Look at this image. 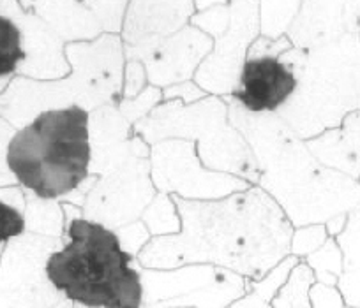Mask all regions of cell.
Returning a JSON list of instances; mask_svg holds the SVG:
<instances>
[{
	"instance_id": "cell-1",
	"label": "cell",
	"mask_w": 360,
	"mask_h": 308,
	"mask_svg": "<svg viewBox=\"0 0 360 308\" xmlns=\"http://www.w3.org/2000/svg\"><path fill=\"white\" fill-rule=\"evenodd\" d=\"M180 231L152 238L136 257L147 269L214 265L259 282L290 255L293 226L269 194L252 185L216 201L172 196Z\"/></svg>"
},
{
	"instance_id": "cell-2",
	"label": "cell",
	"mask_w": 360,
	"mask_h": 308,
	"mask_svg": "<svg viewBox=\"0 0 360 308\" xmlns=\"http://www.w3.org/2000/svg\"><path fill=\"white\" fill-rule=\"evenodd\" d=\"M228 120L244 136L258 166V185L293 229L346 215L360 203V183L321 166L274 113L252 115L228 97Z\"/></svg>"
},
{
	"instance_id": "cell-3",
	"label": "cell",
	"mask_w": 360,
	"mask_h": 308,
	"mask_svg": "<svg viewBox=\"0 0 360 308\" xmlns=\"http://www.w3.org/2000/svg\"><path fill=\"white\" fill-rule=\"evenodd\" d=\"M46 279L64 300L86 308H141L140 265L120 247L115 231L76 219L64 245L48 257Z\"/></svg>"
},
{
	"instance_id": "cell-4",
	"label": "cell",
	"mask_w": 360,
	"mask_h": 308,
	"mask_svg": "<svg viewBox=\"0 0 360 308\" xmlns=\"http://www.w3.org/2000/svg\"><path fill=\"white\" fill-rule=\"evenodd\" d=\"M71 67L65 78L34 81L16 76L6 93V116L22 129L41 113L71 106L94 112L106 105H119L124 85V43L120 36L103 34L89 43H71L64 48Z\"/></svg>"
},
{
	"instance_id": "cell-5",
	"label": "cell",
	"mask_w": 360,
	"mask_h": 308,
	"mask_svg": "<svg viewBox=\"0 0 360 308\" xmlns=\"http://www.w3.org/2000/svg\"><path fill=\"white\" fill-rule=\"evenodd\" d=\"M6 162L25 192L60 203L89 176V112L71 106L41 113L15 130Z\"/></svg>"
},
{
	"instance_id": "cell-6",
	"label": "cell",
	"mask_w": 360,
	"mask_h": 308,
	"mask_svg": "<svg viewBox=\"0 0 360 308\" xmlns=\"http://www.w3.org/2000/svg\"><path fill=\"white\" fill-rule=\"evenodd\" d=\"M360 109V36L346 34L306 55L297 90L278 116L302 141L335 129Z\"/></svg>"
},
{
	"instance_id": "cell-7",
	"label": "cell",
	"mask_w": 360,
	"mask_h": 308,
	"mask_svg": "<svg viewBox=\"0 0 360 308\" xmlns=\"http://www.w3.org/2000/svg\"><path fill=\"white\" fill-rule=\"evenodd\" d=\"M133 133L147 145L186 140L196 145L200 162L209 171L226 173L258 185V166L244 136L228 120V102L209 95L195 105L182 100L161 102L133 126Z\"/></svg>"
},
{
	"instance_id": "cell-8",
	"label": "cell",
	"mask_w": 360,
	"mask_h": 308,
	"mask_svg": "<svg viewBox=\"0 0 360 308\" xmlns=\"http://www.w3.org/2000/svg\"><path fill=\"white\" fill-rule=\"evenodd\" d=\"M189 25L212 39V51L193 81L209 95L228 99L237 88L249 46L259 36V2L217 0L212 9L193 15Z\"/></svg>"
},
{
	"instance_id": "cell-9",
	"label": "cell",
	"mask_w": 360,
	"mask_h": 308,
	"mask_svg": "<svg viewBox=\"0 0 360 308\" xmlns=\"http://www.w3.org/2000/svg\"><path fill=\"white\" fill-rule=\"evenodd\" d=\"M141 308H226L248 293V280L214 265H186L173 269L140 266Z\"/></svg>"
},
{
	"instance_id": "cell-10",
	"label": "cell",
	"mask_w": 360,
	"mask_h": 308,
	"mask_svg": "<svg viewBox=\"0 0 360 308\" xmlns=\"http://www.w3.org/2000/svg\"><path fill=\"white\" fill-rule=\"evenodd\" d=\"M150 178L159 194L186 201L223 199L252 187L233 175L209 171L200 162L196 145L186 140L150 145Z\"/></svg>"
},
{
	"instance_id": "cell-11",
	"label": "cell",
	"mask_w": 360,
	"mask_h": 308,
	"mask_svg": "<svg viewBox=\"0 0 360 308\" xmlns=\"http://www.w3.org/2000/svg\"><path fill=\"white\" fill-rule=\"evenodd\" d=\"M155 196L150 157L134 155L98 176L83 204V219L117 231L140 220Z\"/></svg>"
},
{
	"instance_id": "cell-12",
	"label": "cell",
	"mask_w": 360,
	"mask_h": 308,
	"mask_svg": "<svg viewBox=\"0 0 360 308\" xmlns=\"http://www.w3.org/2000/svg\"><path fill=\"white\" fill-rule=\"evenodd\" d=\"M64 245V240L25 233L9 241L0 268V308H51L64 297L46 279L48 257Z\"/></svg>"
},
{
	"instance_id": "cell-13",
	"label": "cell",
	"mask_w": 360,
	"mask_h": 308,
	"mask_svg": "<svg viewBox=\"0 0 360 308\" xmlns=\"http://www.w3.org/2000/svg\"><path fill=\"white\" fill-rule=\"evenodd\" d=\"M212 51V39L196 27H184L173 36L152 39L136 46H124V58L143 64L147 81L155 88H168L193 81L200 64Z\"/></svg>"
},
{
	"instance_id": "cell-14",
	"label": "cell",
	"mask_w": 360,
	"mask_h": 308,
	"mask_svg": "<svg viewBox=\"0 0 360 308\" xmlns=\"http://www.w3.org/2000/svg\"><path fill=\"white\" fill-rule=\"evenodd\" d=\"M297 81V72L281 57L245 58L230 99L252 115H278L295 93Z\"/></svg>"
},
{
	"instance_id": "cell-15",
	"label": "cell",
	"mask_w": 360,
	"mask_h": 308,
	"mask_svg": "<svg viewBox=\"0 0 360 308\" xmlns=\"http://www.w3.org/2000/svg\"><path fill=\"white\" fill-rule=\"evenodd\" d=\"M9 13H0L8 16L18 25L22 32V44L25 50V62L18 67L16 74L34 81H55L71 72L65 58L64 48L57 34L32 11H23L20 2H4Z\"/></svg>"
},
{
	"instance_id": "cell-16",
	"label": "cell",
	"mask_w": 360,
	"mask_h": 308,
	"mask_svg": "<svg viewBox=\"0 0 360 308\" xmlns=\"http://www.w3.org/2000/svg\"><path fill=\"white\" fill-rule=\"evenodd\" d=\"M89 175L101 176L134 155L150 157V145L133 133V126L113 105L89 113Z\"/></svg>"
},
{
	"instance_id": "cell-17",
	"label": "cell",
	"mask_w": 360,
	"mask_h": 308,
	"mask_svg": "<svg viewBox=\"0 0 360 308\" xmlns=\"http://www.w3.org/2000/svg\"><path fill=\"white\" fill-rule=\"evenodd\" d=\"M353 32H359L356 2L306 0L300 4L286 37L293 48L309 51Z\"/></svg>"
},
{
	"instance_id": "cell-18",
	"label": "cell",
	"mask_w": 360,
	"mask_h": 308,
	"mask_svg": "<svg viewBox=\"0 0 360 308\" xmlns=\"http://www.w3.org/2000/svg\"><path fill=\"white\" fill-rule=\"evenodd\" d=\"M196 15L193 0H131L124 16V46L173 36Z\"/></svg>"
},
{
	"instance_id": "cell-19",
	"label": "cell",
	"mask_w": 360,
	"mask_h": 308,
	"mask_svg": "<svg viewBox=\"0 0 360 308\" xmlns=\"http://www.w3.org/2000/svg\"><path fill=\"white\" fill-rule=\"evenodd\" d=\"M309 154L321 166L360 180V109L342 120L335 129H328L313 140L304 141Z\"/></svg>"
},
{
	"instance_id": "cell-20",
	"label": "cell",
	"mask_w": 360,
	"mask_h": 308,
	"mask_svg": "<svg viewBox=\"0 0 360 308\" xmlns=\"http://www.w3.org/2000/svg\"><path fill=\"white\" fill-rule=\"evenodd\" d=\"M23 9H32L65 44L89 43L103 36L94 13L85 6V0H43V2H20Z\"/></svg>"
},
{
	"instance_id": "cell-21",
	"label": "cell",
	"mask_w": 360,
	"mask_h": 308,
	"mask_svg": "<svg viewBox=\"0 0 360 308\" xmlns=\"http://www.w3.org/2000/svg\"><path fill=\"white\" fill-rule=\"evenodd\" d=\"M25 203L27 233L51 238V240H64V212H62V204L58 201L41 199V197L27 192Z\"/></svg>"
},
{
	"instance_id": "cell-22",
	"label": "cell",
	"mask_w": 360,
	"mask_h": 308,
	"mask_svg": "<svg viewBox=\"0 0 360 308\" xmlns=\"http://www.w3.org/2000/svg\"><path fill=\"white\" fill-rule=\"evenodd\" d=\"M316 283L313 272L304 261H300L290 272L281 289L270 300L272 308H311V287Z\"/></svg>"
},
{
	"instance_id": "cell-23",
	"label": "cell",
	"mask_w": 360,
	"mask_h": 308,
	"mask_svg": "<svg viewBox=\"0 0 360 308\" xmlns=\"http://www.w3.org/2000/svg\"><path fill=\"white\" fill-rule=\"evenodd\" d=\"M25 62V50L22 44V32L18 25L8 16L0 15V88L13 74L18 72Z\"/></svg>"
},
{
	"instance_id": "cell-24",
	"label": "cell",
	"mask_w": 360,
	"mask_h": 308,
	"mask_svg": "<svg viewBox=\"0 0 360 308\" xmlns=\"http://www.w3.org/2000/svg\"><path fill=\"white\" fill-rule=\"evenodd\" d=\"M140 220L145 224L152 238L172 236L180 231V217L176 206L172 201V196H166V194L158 192V196L141 213Z\"/></svg>"
},
{
	"instance_id": "cell-25",
	"label": "cell",
	"mask_w": 360,
	"mask_h": 308,
	"mask_svg": "<svg viewBox=\"0 0 360 308\" xmlns=\"http://www.w3.org/2000/svg\"><path fill=\"white\" fill-rule=\"evenodd\" d=\"M302 2H274L265 0L259 2V36L266 39H279L286 36L290 25L295 20Z\"/></svg>"
},
{
	"instance_id": "cell-26",
	"label": "cell",
	"mask_w": 360,
	"mask_h": 308,
	"mask_svg": "<svg viewBox=\"0 0 360 308\" xmlns=\"http://www.w3.org/2000/svg\"><path fill=\"white\" fill-rule=\"evenodd\" d=\"M302 261L311 268L314 280L318 283H323V286L335 287L339 279H341L342 272H345L342 252L335 238H328L323 243V247H320L314 254L307 255Z\"/></svg>"
},
{
	"instance_id": "cell-27",
	"label": "cell",
	"mask_w": 360,
	"mask_h": 308,
	"mask_svg": "<svg viewBox=\"0 0 360 308\" xmlns=\"http://www.w3.org/2000/svg\"><path fill=\"white\" fill-rule=\"evenodd\" d=\"M335 241L342 252L345 272L360 269V203L352 212H348L345 229L335 238Z\"/></svg>"
},
{
	"instance_id": "cell-28",
	"label": "cell",
	"mask_w": 360,
	"mask_h": 308,
	"mask_svg": "<svg viewBox=\"0 0 360 308\" xmlns=\"http://www.w3.org/2000/svg\"><path fill=\"white\" fill-rule=\"evenodd\" d=\"M127 0H85V6L94 13L101 25L103 34L120 36L126 16Z\"/></svg>"
},
{
	"instance_id": "cell-29",
	"label": "cell",
	"mask_w": 360,
	"mask_h": 308,
	"mask_svg": "<svg viewBox=\"0 0 360 308\" xmlns=\"http://www.w3.org/2000/svg\"><path fill=\"white\" fill-rule=\"evenodd\" d=\"M162 102V90L155 88V86L148 85L140 95H136L134 99H120L117 108H119L120 115L127 120V123L134 126L136 122H140L141 119L150 115L152 109L155 106H159Z\"/></svg>"
},
{
	"instance_id": "cell-30",
	"label": "cell",
	"mask_w": 360,
	"mask_h": 308,
	"mask_svg": "<svg viewBox=\"0 0 360 308\" xmlns=\"http://www.w3.org/2000/svg\"><path fill=\"white\" fill-rule=\"evenodd\" d=\"M328 240L327 229L323 224H313V226H304L293 229L292 245H290V255H295L300 261L307 255L314 254L320 247H323Z\"/></svg>"
},
{
	"instance_id": "cell-31",
	"label": "cell",
	"mask_w": 360,
	"mask_h": 308,
	"mask_svg": "<svg viewBox=\"0 0 360 308\" xmlns=\"http://www.w3.org/2000/svg\"><path fill=\"white\" fill-rule=\"evenodd\" d=\"M25 233V213L4 201H0V245L9 243Z\"/></svg>"
},
{
	"instance_id": "cell-32",
	"label": "cell",
	"mask_w": 360,
	"mask_h": 308,
	"mask_svg": "<svg viewBox=\"0 0 360 308\" xmlns=\"http://www.w3.org/2000/svg\"><path fill=\"white\" fill-rule=\"evenodd\" d=\"M115 234L119 238L122 250L133 259H136L140 255V252L147 247L148 241L152 240L150 233H148V229L145 227V224L141 220H136V222L120 227V229L115 231Z\"/></svg>"
},
{
	"instance_id": "cell-33",
	"label": "cell",
	"mask_w": 360,
	"mask_h": 308,
	"mask_svg": "<svg viewBox=\"0 0 360 308\" xmlns=\"http://www.w3.org/2000/svg\"><path fill=\"white\" fill-rule=\"evenodd\" d=\"M148 86L147 72L141 62L127 60L124 65V85H122V99H134L140 95Z\"/></svg>"
},
{
	"instance_id": "cell-34",
	"label": "cell",
	"mask_w": 360,
	"mask_h": 308,
	"mask_svg": "<svg viewBox=\"0 0 360 308\" xmlns=\"http://www.w3.org/2000/svg\"><path fill=\"white\" fill-rule=\"evenodd\" d=\"M205 97H209V93L203 92L195 81L179 83V85L162 88V102H169V100H182L184 105H195V102L205 99Z\"/></svg>"
},
{
	"instance_id": "cell-35",
	"label": "cell",
	"mask_w": 360,
	"mask_h": 308,
	"mask_svg": "<svg viewBox=\"0 0 360 308\" xmlns=\"http://www.w3.org/2000/svg\"><path fill=\"white\" fill-rule=\"evenodd\" d=\"M311 308H349L342 301L341 293L338 287L323 286V283H314L311 287Z\"/></svg>"
},
{
	"instance_id": "cell-36",
	"label": "cell",
	"mask_w": 360,
	"mask_h": 308,
	"mask_svg": "<svg viewBox=\"0 0 360 308\" xmlns=\"http://www.w3.org/2000/svg\"><path fill=\"white\" fill-rule=\"evenodd\" d=\"M335 287L341 293L346 307L360 308V269L342 272L341 279H339Z\"/></svg>"
},
{
	"instance_id": "cell-37",
	"label": "cell",
	"mask_w": 360,
	"mask_h": 308,
	"mask_svg": "<svg viewBox=\"0 0 360 308\" xmlns=\"http://www.w3.org/2000/svg\"><path fill=\"white\" fill-rule=\"evenodd\" d=\"M226 308H272L270 307V301L266 297H263L262 294L255 293V290H248L242 297H238L237 301H233L231 304H228Z\"/></svg>"
},
{
	"instance_id": "cell-38",
	"label": "cell",
	"mask_w": 360,
	"mask_h": 308,
	"mask_svg": "<svg viewBox=\"0 0 360 308\" xmlns=\"http://www.w3.org/2000/svg\"><path fill=\"white\" fill-rule=\"evenodd\" d=\"M346 219H348V213H346V215L332 217L330 220H327V222L323 224L325 229H327L328 238H338L339 234L342 233V229H345L346 226Z\"/></svg>"
},
{
	"instance_id": "cell-39",
	"label": "cell",
	"mask_w": 360,
	"mask_h": 308,
	"mask_svg": "<svg viewBox=\"0 0 360 308\" xmlns=\"http://www.w3.org/2000/svg\"><path fill=\"white\" fill-rule=\"evenodd\" d=\"M51 308H72V303H71V301L64 300V301H60V303L55 304V307H51Z\"/></svg>"
},
{
	"instance_id": "cell-40",
	"label": "cell",
	"mask_w": 360,
	"mask_h": 308,
	"mask_svg": "<svg viewBox=\"0 0 360 308\" xmlns=\"http://www.w3.org/2000/svg\"><path fill=\"white\" fill-rule=\"evenodd\" d=\"M356 27H359V36H360V15H359V2H356Z\"/></svg>"
},
{
	"instance_id": "cell-41",
	"label": "cell",
	"mask_w": 360,
	"mask_h": 308,
	"mask_svg": "<svg viewBox=\"0 0 360 308\" xmlns=\"http://www.w3.org/2000/svg\"><path fill=\"white\" fill-rule=\"evenodd\" d=\"M72 308H86V307H82V304H72Z\"/></svg>"
},
{
	"instance_id": "cell-42",
	"label": "cell",
	"mask_w": 360,
	"mask_h": 308,
	"mask_svg": "<svg viewBox=\"0 0 360 308\" xmlns=\"http://www.w3.org/2000/svg\"><path fill=\"white\" fill-rule=\"evenodd\" d=\"M359 15H360V2H359Z\"/></svg>"
},
{
	"instance_id": "cell-43",
	"label": "cell",
	"mask_w": 360,
	"mask_h": 308,
	"mask_svg": "<svg viewBox=\"0 0 360 308\" xmlns=\"http://www.w3.org/2000/svg\"><path fill=\"white\" fill-rule=\"evenodd\" d=\"M359 183H360V180H359Z\"/></svg>"
}]
</instances>
